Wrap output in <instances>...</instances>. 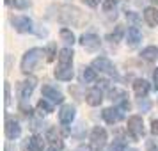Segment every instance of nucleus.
<instances>
[{
    "label": "nucleus",
    "mask_w": 158,
    "mask_h": 151,
    "mask_svg": "<svg viewBox=\"0 0 158 151\" xmlns=\"http://www.w3.org/2000/svg\"><path fill=\"white\" fill-rule=\"evenodd\" d=\"M131 151H135V149H131Z\"/></svg>",
    "instance_id": "e433bc0d"
},
{
    "label": "nucleus",
    "mask_w": 158,
    "mask_h": 151,
    "mask_svg": "<svg viewBox=\"0 0 158 151\" xmlns=\"http://www.w3.org/2000/svg\"><path fill=\"white\" fill-rule=\"evenodd\" d=\"M144 20L149 27H158V9L156 7H146L144 9Z\"/></svg>",
    "instance_id": "dca6fc26"
},
{
    "label": "nucleus",
    "mask_w": 158,
    "mask_h": 151,
    "mask_svg": "<svg viewBox=\"0 0 158 151\" xmlns=\"http://www.w3.org/2000/svg\"><path fill=\"white\" fill-rule=\"evenodd\" d=\"M151 133L153 135H158V119H153L151 121Z\"/></svg>",
    "instance_id": "c756f323"
},
{
    "label": "nucleus",
    "mask_w": 158,
    "mask_h": 151,
    "mask_svg": "<svg viewBox=\"0 0 158 151\" xmlns=\"http://www.w3.org/2000/svg\"><path fill=\"white\" fill-rule=\"evenodd\" d=\"M29 6H30V0H15L16 9H27Z\"/></svg>",
    "instance_id": "bb28decb"
},
{
    "label": "nucleus",
    "mask_w": 158,
    "mask_h": 151,
    "mask_svg": "<svg viewBox=\"0 0 158 151\" xmlns=\"http://www.w3.org/2000/svg\"><path fill=\"white\" fill-rule=\"evenodd\" d=\"M123 36H124V29H123V25H117L114 32L107 36V39L110 41V43H114V44H115V43H119V41L123 39Z\"/></svg>",
    "instance_id": "412c9836"
},
{
    "label": "nucleus",
    "mask_w": 158,
    "mask_h": 151,
    "mask_svg": "<svg viewBox=\"0 0 158 151\" xmlns=\"http://www.w3.org/2000/svg\"><path fill=\"white\" fill-rule=\"evenodd\" d=\"M43 55H44V52L41 50V48H30L22 59V71L23 73H30L37 66V62L41 61Z\"/></svg>",
    "instance_id": "f257e3e1"
},
{
    "label": "nucleus",
    "mask_w": 158,
    "mask_h": 151,
    "mask_svg": "<svg viewBox=\"0 0 158 151\" xmlns=\"http://www.w3.org/2000/svg\"><path fill=\"white\" fill-rule=\"evenodd\" d=\"M85 6H89V7H98L100 6V0H82Z\"/></svg>",
    "instance_id": "7c9ffc66"
},
{
    "label": "nucleus",
    "mask_w": 158,
    "mask_h": 151,
    "mask_svg": "<svg viewBox=\"0 0 158 151\" xmlns=\"http://www.w3.org/2000/svg\"><path fill=\"white\" fill-rule=\"evenodd\" d=\"M101 117H103L105 123H108V124H115L117 121L123 119V112L119 110V108H103Z\"/></svg>",
    "instance_id": "9d476101"
},
{
    "label": "nucleus",
    "mask_w": 158,
    "mask_h": 151,
    "mask_svg": "<svg viewBox=\"0 0 158 151\" xmlns=\"http://www.w3.org/2000/svg\"><path fill=\"white\" fill-rule=\"evenodd\" d=\"M93 68L96 71H101V73H107V75H112V77H117V71H115L114 64L108 61L107 57H98L93 61Z\"/></svg>",
    "instance_id": "20e7f679"
},
{
    "label": "nucleus",
    "mask_w": 158,
    "mask_h": 151,
    "mask_svg": "<svg viewBox=\"0 0 158 151\" xmlns=\"http://www.w3.org/2000/svg\"><path fill=\"white\" fill-rule=\"evenodd\" d=\"M13 25H15L16 32H22V34L34 30V23H32V20H30L29 16H18V18H15Z\"/></svg>",
    "instance_id": "0eeeda50"
},
{
    "label": "nucleus",
    "mask_w": 158,
    "mask_h": 151,
    "mask_svg": "<svg viewBox=\"0 0 158 151\" xmlns=\"http://www.w3.org/2000/svg\"><path fill=\"white\" fill-rule=\"evenodd\" d=\"M151 2H153V4H156V6H158V0H151Z\"/></svg>",
    "instance_id": "c9c22d12"
},
{
    "label": "nucleus",
    "mask_w": 158,
    "mask_h": 151,
    "mask_svg": "<svg viewBox=\"0 0 158 151\" xmlns=\"http://www.w3.org/2000/svg\"><path fill=\"white\" fill-rule=\"evenodd\" d=\"M43 98H46L52 103H62L64 101V96L60 91H57L55 87L52 86H43Z\"/></svg>",
    "instance_id": "1a4fd4ad"
},
{
    "label": "nucleus",
    "mask_w": 158,
    "mask_h": 151,
    "mask_svg": "<svg viewBox=\"0 0 158 151\" xmlns=\"http://www.w3.org/2000/svg\"><path fill=\"white\" fill-rule=\"evenodd\" d=\"M153 84H155V89H158V68L153 71Z\"/></svg>",
    "instance_id": "473e14b6"
},
{
    "label": "nucleus",
    "mask_w": 158,
    "mask_h": 151,
    "mask_svg": "<svg viewBox=\"0 0 158 151\" xmlns=\"http://www.w3.org/2000/svg\"><path fill=\"white\" fill-rule=\"evenodd\" d=\"M4 94H6V107H9V98H11V86H9V82H6V86H4Z\"/></svg>",
    "instance_id": "c85d7f7f"
},
{
    "label": "nucleus",
    "mask_w": 158,
    "mask_h": 151,
    "mask_svg": "<svg viewBox=\"0 0 158 151\" xmlns=\"http://www.w3.org/2000/svg\"><path fill=\"white\" fill-rule=\"evenodd\" d=\"M48 151H60V149H57V148H53V146H52V148H50Z\"/></svg>",
    "instance_id": "72a5a7b5"
},
{
    "label": "nucleus",
    "mask_w": 158,
    "mask_h": 151,
    "mask_svg": "<svg viewBox=\"0 0 158 151\" xmlns=\"http://www.w3.org/2000/svg\"><path fill=\"white\" fill-rule=\"evenodd\" d=\"M46 139L50 141V144L53 146V148H57V149H62L64 148V144H62V141L57 137V133H55V128H50L48 130V133H46Z\"/></svg>",
    "instance_id": "aec40b11"
},
{
    "label": "nucleus",
    "mask_w": 158,
    "mask_h": 151,
    "mask_svg": "<svg viewBox=\"0 0 158 151\" xmlns=\"http://www.w3.org/2000/svg\"><path fill=\"white\" fill-rule=\"evenodd\" d=\"M23 149L25 151H43L44 149L43 137L34 135V137H30V139H27V142H25V146H23Z\"/></svg>",
    "instance_id": "4468645a"
},
{
    "label": "nucleus",
    "mask_w": 158,
    "mask_h": 151,
    "mask_svg": "<svg viewBox=\"0 0 158 151\" xmlns=\"http://www.w3.org/2000/svg\"><path fill=\"white\" fill-rule=\"evenodd\" d=\"M75 115H77L75 107H71V105H64V107L60 108V112H59V119H60L62 124H71L73 119H75Z\"/></svg>",
    "instance_id": "f8f14e48"
},
{
    "label": "nucleus",
    "mask_w": 158,
    "mask_h": 151,
    "mask_svg": "<svg viewBox=\"0 0 158 151\" xmlns=\"http://www.w3.org/2000/svg\"><path fill=\"white\" fill-rule=\"evenodd\" d=\"M71 62H73V50L71 48H62L59 52V64L71 66Z\"/></svg>",
    "instance_id": "a211bd4d"
},
{
    "label": "nucleus",
    "mask_w": 158,
    "mask_h": 151,
    "mask_svg": "<svg viewBox=\"0 0 158 151\" xmlns=\"http://www.w3.org/2000/svg\"><path fill=\"white\" fill-rule=\"evenodd\" d=\"M128 133L133 141H139L144 135V121L140 115H130L128 117Z\"/></svg>",
    "instance_id": "7ed1b4c3"
},
{
    "label": "nucleus",
    "mask_w": 158,
    "mask_h": 151,
    "mask_svg": "<svg viewBox=\"0 0 158 151\" xmlns=\"http://www.w3.org/2000/svg\"><path fill=\"white\" fill-rule=\"evenodd\" d=\"M110 151H126V144L123 142V141H115V142L112 144Z\"/></svg>",
    "instance_id": "a878e982"
},
{
    "label": "nucleus",
    "mask_w": 158,
    "mask_h": 151,
    "mask_svg": "<svg viewBox=\"0 0 158 151\" xmlns=\"http://www.w3.org/2000/svg\"><path fill=\"white\" fill-rule=\"evenodd\" d=\"M140 55H142L144 61L153 62V61H156V57H158V48H156V46H148V48H144V50H142Z\"/></svg>",
    "instance_id": "6ab92c4d"
},
{
    "label": "nucleus",
    "mask_w": 158,
    "mask_h": 151,
    "mask_svg": "<svg viewBox=\"0 0 158 151\" xmlns=\"http://www.w3.org/2000/svg\"><path fill=\"white\" fill-rule=\"evenodd\" d=\"M80 44H82L87 52H96L101 46V41L96 34H84V36L80 37Z\"/></svg>",
    "instance_id": "423d86ee"
},
{
    "label": "nucleus",
    "mask_w": 158,
    "mask_h": 151,
    "mask_svg": "<svg viewBox=\"0 0 158 151\" xmlns=\"http://www.w3.org/2000/svg\"><path fill=\"white\" fill-rule=\"evenodd\" d=\"M126 18H128L130 22H139V16H137L133 11H128V13H126Z\"/></svg>",
    "instance_id": "2f4dec72"
},
{
    "label": "nucleus",
    "mask_w": 158,
    "mask_h": 151,
    "mask_svg": "<svg viewBox=\"0 0 158 151\" xmlns=\"http://www.w3.org/2000/svg\"><path fill=\"white\" fill-rule=\"evenodd\" d=\"M140 41H142V32L137 29V27H130L128 32H126V43H128V46L135 48Z\"/></svg>",
    "instance_id": "2eb2a0df"
},
{
    "label": "nucleus",
    "mask_w": 158,
    "mask_h": 151,
    "mask_svg": "<svg viewBox=\"0 0 158 151\" xmlns=\"http://www.w3.org/2000/svg\"><path fill=\"white\" fill-rule=\"evenodd\" d=\"M133 91H135V94L139 98H146V94L149 93V84L144 78H139L133 82Z\"/></svg>",
    "instance_id": "f3484780"
},
{
    "label": "nucleus",
    "mask_w": 158,
    "mask_h": 151,
    "mask_svg": "<svg viewBox=\"0 0 158 151\" xmlns=\"http://www.w3.org/2000/svg\"><path fill=\"white\" fill-rule=\"evenodd\" d=\"M11 2H13V0H6V4H7V6H9V4H11Z\"/></svg>",
    "instance_id": "f704fd0d"
},
{
    "label": "nucleus",
    "mask_w": 158,
    "mask_h": 151,
    "mask_svg": "<svg viewBox=\"0 0 158 151\" xmlns=\"http://www.w3.org/2000/svg\"><path fill=\"white\" fill-rule=\"evenodd\" d=\"M105 144H107V132H105V128H101V126L93 128L89 148H91L93 151H101L103 148H105Z\"/></svg>",
    "instance_id": "f03ea898"
},
{
    "label": "nucleus",
    "mask_w": 158,
    "mask_h": 151,
    "mask_svg": "<svg viewBox=\"0 0 158 151\" xmlns=\"http://www.w3.org/2000/svg\"><path fill=\"white\" fill-rule=\"evenodd\" d=\"M37 112L43 115V114H50V112H53V107H52V103H48V100L46 98H43V100L37 103Z\"/></svg>",
    "instance_id": "4be33fe9"
},
{
    "label": "nucleus",
    "mask_w": 158,
    "mask_h": 151,
    "mask_svg": "<svg viewBox=\"0 0 158 151\" xmlns=\"http://www.w3.org/2000/svg\"><path fill=\"white\" fill-rule=\"evenodd\" d=\"M53 75H55V78H57V80L69 82V80L75 77V71H73L71 66H62V64H59V68L53 71Z\"/></svg>",
    "instance_id": "ddd939ff"
},
{
    "label": "nucleus",
    "mask_w": 158,
    "mask_h": 151,
    "mask_svg": "<svg viewBox=\"0 0 158 151\" xmlns=\"http://www.w3.org/2000/svg\"><path fill=\"white\" fill-rule=\"evenodd\" d=\"M46 53H48L46 61H48V62H53V59H55V46H53V44H50V46L46 48Z\"/></svg>",
    "instance_id": "cd10ccee"
},
{
    "label": "nucleus",
    "mask_w": 158,
    "mask_h": 151,
    "mask_svg": "<svg viewBox=\"0 0 158 151\" xmlns=\"http://www.w3.org/2000/svg\"><path fill=\"white\" fill-rule=\"evenodd\" d=\"M84 80H85L87 84H91V82H94V80H96V69H94L93 66L84 69Z\"/></svg>",
    "instance_id": "b1692460"
},
{
    "label": "nucleus",
    "mask_w": 158,
    "mask_h": 151,
    "mask_svg": "<svg viewBox=\"0 0 158 151\" xmlns=\"http://www.w3.org/2000/svg\"><path fill=\"white\" fill-rule=\"evenodd\" d=\"M85 101L91 105V107H98V105H101V101H103V93H101L100 87H94V89H91V91H87Z\"/></svg>",
    "instance_id": "9b49d317"
},
{
    "label": "nucleus",
    "mask_w": 158,
    "mask_h": 151,
    "mask_svg": "<svg viewBox=\"0 0 158 151\" xmlns=\"http://www.w3.org/2000/svg\"><path fill=\"white\" fill-rule=\"evenodd\" d=\"M59 36H60V39H62L64 43H68V44H73V43H75V34H73L69 29H60Z\"/></svg>",
    "instance_id": "5701e85b"
},
{
    "label": "nucleus",
    "mask_w": 158,
    "mask_h": 151,
    "mask_svg": "<svg viewBox=\"0 0 158 151\" xmlns=\"http://www.w3.org/2000/svg\"><path fill=\"white\" fill-rule=\"evenodd\" d=\"M117 2H119V0H105V2H103V11H112V9L115 7V6H117Z\"/></svg>",
    "instance_id": "393cba45"
},
{
    "label": "nucleus",
    "mask_w": 158,
    "mask_h": 151,
    "mask_svg": "<svg viewBox=\"0 0 158 151\" xmlns=\"http://www.w3.org/2000/svg\"><path fill=\"white\" fill-rule=\"evenodd\" d=\"M36 84H37V80L34 78V77H30V78H27L25 82H22V84L18 86V96H20V100L22 101L29 100V96L32 94V91L36 89Z\"/></svg>",
    "instance_id": "39448f33"
},
{
    "label": "nucleus",
    "mask_w": 158,
    "mask_h": 151,
    "mask_svg": "<svg viewBox=\"0 0 158 151\" xmlns=\"http://www.w3.org/2000/svg\"><path fill=\"white\" fill-rule=\"evenodd\" d=\"M22 135V126H20V123L15 121V119H11L7 117L6 119V137H7L9 141H15L18 137Z\"/></svg>",
    "instance_id": "6e6552de"
}]
</instances>
